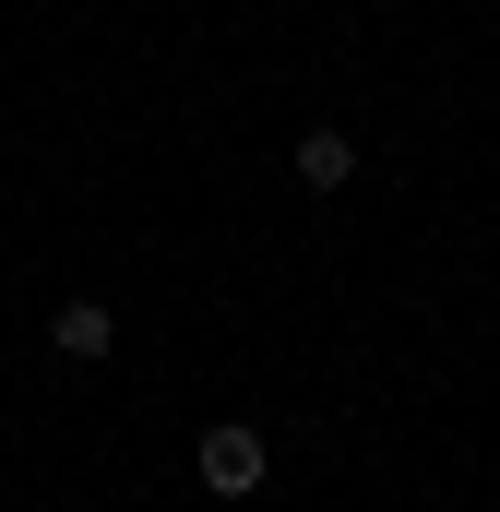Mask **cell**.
I'll list each match as a JSON object with an SVG mask.
<instances>
[{
    "label": "cell",
    "mask_w": 500,
    "mask_h": 512,
    "mask_svg": "<svg viewBox=\"0 0 500 512\" xmlns=\"http://www.w3.org/2000/svg\"><path fill=\"white\" fill-rule=\"evenodd\" d=\"M191 477H203L215 501H250V489L274 477V441H262L250 417H215V429H203V453H191Z\"/></svg>",
    "instance_id": "6da1fadb"
},
{
    "label": "cell",
    "mask_w": 500,
    "mask_h": 512,
    "mask_svg": "<svg viewBox=\"0 0 500 512\" xmlns=\"http://www.w3.org/2000/svg\"><path fill=\"white\" fill-rule=\"evenodd\" d=\"M48 346H60L72 370H96V358H120V310H108V298H60V310H48Z\"/></svg>",
    "instance_id": "7a4b0ae2"
},
{
    "label": "cell",
    "mask_w": 500,
    "mask_h": 512,
    "mask_svg": "<svg viewBox=\"0 0 500 512\" xmlns=\"http://www.w3.org/2000/svg\"><path fill=\"white\" fill-rule=\"evenodd\" d=\"M346 179H358V131L310 120V131H298V191H346Z\"/></svg>",
    "instance_id": "3957f363"
}]
</instances>
